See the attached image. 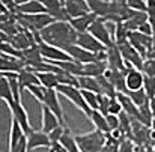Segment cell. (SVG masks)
Returning <instances> with one entry per match:
<instances>
[{"instance_id": "4fadbf2b", "label": "cell", "mask_w": 155, "mask_h": 152, "mask_svg": "<svg viewBox=\"0 0 155 152\" xmlns=\"http://www.w3.org/2000/svg\"><path fill=\"white\" fill-rule=\"evenodd\" d=\"M65 9L71 20L91 14L87 0H65Z\"/></svg>"}, {"instance_id": "cb8c5ba5", "label": "cell", "mask_w": 155, "mask_h": 152, "mask_svg": "<svg viewBox=\"0 0 155 152\" xmlns=\"http://www.w3.org/2000/svg\"><path fill=\"white\" fill-rule=\"evenodd\" d=\"M36 74H38V78H39L42 88H45V89H57L60 86L57 74H53V72H36Z\"/></svg>"}, {"instance_id": "836d02e7", "label": "cell", "mask_w": 155, "mask_h": 152, "mask_svg": "<svg viewBox=\"0 0 155 152\" xmlns=\"http://www.w3.org/2000/svg\"><path fill=\"white\" fill-rule=\"evenodd\" d=\"M63 131H65V127H59V128H56L54 131H51V133L48 134L51 143H59V142H60V137H62Z\"/></svg>"}, {"instance_id": "44dd1931", "label": "cell", "mask_w": 155, "mask_h": 152, "mask_svg": "<svg viewBox=\"0 0 155 152\" xmlns=\"http://www.w3.org/2000/svg\"><path fill=\"white\" fill-rule=\"evenodd\" d=\"M65 149L68 152H78V145H77V139H75V136L71 133V130L68 128V127H65V131H63V134H62V137H60V142H59Z\"/></svg>"}, {"instance_id": "d6986e66", "label": "cell", "mask_w": 155, "mask_h": 152, "mask_svg": "<svg viewBox=\"0 0 155 152\" xmlns=\"http://www.w3.org/2000/svg\"><path fill=\"white\" fill-rule=\"evenodd\" d=\"M18 81L21 84L23 89H27L30 86H36V84H41L39 78H38V74L33 72L32 69L29 68H24L20 74H18Z\"/></svg>"}, {"instance_id": "30bf717a", "label": "cell", "mask_w": 155, "mask_h": 152, "mask_svg": "<svg viewBox=\"0 0 155 152\" xmlns=\"http://www.w3.org/2000/svg\"><path fill=\"white\" fill-rule=\"evenodd\" d=\"M145 86V74L140 69H136L133 66H127L125 72V88L127 92H136L143 89Z\"/></svg>"}, {"instance_id": "4dcf8cb0", "label": "cell", "mask_w": 155, "mask_h": 152, "mask_svg": "<svg viewBox=\"0 0 155 152\" xmlns=\"http://www.w3.org/2000/svg\"><path fill=\"white\" fill-rule=\"evenodd\" d=\"M124 111L122 104L117 98H111L110 100V105H108V114H114V116H120V113Z\"/></svg>"}, {"instance_id": "8fae6325", "label": "cell", "mask_w": 155, "mask_h": 152, "mask_svg": "<svg viewBox=\"0 0 155 152\" xmlns=\"http://www.w3.org/2000/svg\"><path fill=\"white\" fill-rule=\"evenodd\" d=\"M18 6L15 9V15H39V14H47L45 6L42 5L41 0H17Z\"/></svg>"}, {"instance_id": "8992f818", "label": "cell", "mask_w": 155, "mask_h": 152, "mask_svg": "<svg viewBox=\"0 0 155 152\" xmlns=\"http://www.w3.org/2000/svg\"><path fill=\"white\" fill-rule=\"evenodd\" d=\"M116 47L120 51V54H122L124 62H125L127 66H133V68L142 71L143 62H145L146 59H143V56L130 44V41H127V42H124V44H120V45H116Z\"/></svg>"}, {"instance_id": "52a82bcc", "label": "cell", "mask_w": 155, "mask_h": 152, "mask_svg": "<svg viewBox=\"0 0 155 152\" xmlns=\"http://www.w3.org/2000/svg\"><path fill=\"white\" fill-rule=\"evenodd\" d=\"M89 33L94 35L107 50L116 45V44H114V38L111 36V33H110V30H108V27H107V23L104 21L103 18H98V20L91 26Z\"/></svg>"}, {"instance_id": "4316f807", "label": "cell", "mask_w": 155, "mask_h": 152, "mask_svg": "<svg viewBox=\"0 0 155 152\" xmlns=\"http://www.w3.org/2000/svg\"><path fill=\"white\" fill-rule=\"evenodd\" d=\"M146 95L149 100H152L155 97V77H148L145 75V86H143Z\"/></svg>"}, {"instance_id": "1f68e13d", "label": "cell", "mask_w": 155, "mask_h": 152, "mask_svg": "<svg viewBox=\"0 0 155 152\" xmlns=\"http://www.w3.org/2000/svg\"><path fill=\"white\" fill-rule=\"evenodd\" d=\"M105 117H107V124H108V130H110V133H113V131H117V130H119V127H120L119 116L108 114V116H105Z\"/></svg>"}, {"instance_id": "e0dca14e", "label": "cell", "mask_w": 155, "mask_h": 152, "mask_svg": "<svg viewBox=\"0 0 155 152\" xmlns=\"http://www.w3.org/2000/svg\"><path fill=\"white\" fill-rule=\"evenodd\" d=\"M97 20H98V17L91 12V14H87V15H83V17L69 20V24L72 26V29H74L77 33H86V32H89L91 26H92Z\"/></svg>"}, {"instance_id": "ac0fdd59", "label": "cell", "mask_w": 155, "mask_h": 152, "mask_svg": "<svg viewBox=\"0 0 155 152\" xmlns=\"http://www.w3.org/2000/svg\"><path fill=\"white\" fill-rule=\"evenodd\" d=\"M105 62H107V65H108L110 69H117V71H125L127 69V65L124 62V57H122L120 51H119V48L116 45L107 50V59H105Z\"/></svg>"}, {"instance_id": "6da1fadb", "label": "cell", "mask_w": 155, "mask_h": 152, "mask_svg": "<svg viewBox=\"0 0 155 152\" xmlns=\"http://www.w3.org/2000/svg\"><path fill=\"white\" fill-rule=\"evenodd\" d=\"M77 32L72 29V26L68 21H54L48 27L39 32V36L42 42L57 47L60 50L66 51L72 45L77 44Z\"/></svg>"}, {"instance_id": "d590c367", "label": "cell", "mask_w": 155, "mask_h": 152, "mask_svg": "<svg viewBox=\"0 0 155 152\" xmlns=\"http://www.w3.org/2000/svg\"><path fill=\"white\" fill-rule=\"evenodd\" d=\"M136 152H149L146 148H140V146H137V151Z\"/></svg>"}, {"instance_id": "83f0119b", "label": "cell", "mask_w": 155, "mask_h": 152, "mask_svg": "<svg viewBox=\"0 0 155 152\" xmlns=\"http://www.w3.org/2000/svg\"><path fill=\"white\" fill-rule=\"evenodd\" d=\"M142 72L148 77H155V57H148L143 62V68Z\"/></svg>"}, {"instance_id": "2e32d148", "label": "cell", "mask_w": 155, "mask_h": 152, "mask_svg": "<svg viewBox=\"0 0 155 152\" xmlns=\"http://www.w3.org/2000/svg\"><path fill=\"white\" fill-rule=\"evenodd\" d=\"M41 110H42V122H41L42 125H41V131H44V133L50 134V133L54 131L56 128L63 127V125L60 124L59 117L53 113L51 110H48L45 105H42V104H41Z\"/></svg>"}, {"instance_id": "484cf974", "label": "cell", "mask_w": 155, "mask_h": 152, "mask_svg": "<svg viewBox=\"0 0 155 152\" xmlns=\"http://www.w3.org/2000/svg\"><path fill=\"white\" fill-rule=\"evenodd\" d=\"M137 148L134 146L133 140L130 137H124L120 142H119V146H117V152H136Z\"/></svg>"}, {"instance_id": "7c38bea8", "label": "cell", "mask_w": 155, "mask_h": 152, "mask_svg": "<svg viewBox=\"0 0 155 152\" xmlns=\"http://www.w3.org/2000/svg\"><path fill=\"white\" fill-rule=\"evenodd\" d=\"M75 45H78V47H81V48H84V50L91 51V53H105V51H107V48L104 47L94 35H91L89 32H86V33H78V35H77V44H75Z\"/></svg>"}, {"instance_id": "ffe728a7", "label": "cell", "mask_w": 155, "mask_h": 152, "mask_svg": "<svg viewBox=\"0 0 155 152\" xmlns=\"http://www.w3.org/2000/svg\"><path fill=\"white\" fill-rule=\"evenodd\" d=\"M89 3V8H91V12L95 14L98 18H105L110 12V2H105V0H87Z\"/></svg>"}, {"instance_id": "3957f363", "label": "cell", "mask_w": 155, "mask_h": 152, "mask_svg": "<svg viewBox=\"0 0 155 152\" xmlns=\"http://www.w3.org/2000/svg\"><path fill=\"white\" fill-rule=\"evenodd\" d=\"M56 91L59 92V95L65 97L66 100H69V101L72 102L77 108H80V110L87 116V117L91 116L92 110L89 108V105H87L86 101H84V97H83V92H81V89H80V88H77V86H66V84H60Z\"/></svg>"}, {"instance_id": "7402d4cb", "label": "cell", "mask_w": 155, "mask_h": 152, "mask_svg": "<svg viewBox=\"0 0 155 152\" xmlns=\"http://www.w3.org/2000/svg\"><path fill=\"white\" fill-rule=\"evenodd\" d=\"M78 88L81 91H89V92H95L98 95H103V89H101L98 80L92 78V77H78Z\"/></svg>"}, {"instance_id": "d6a6232c", "label": "cell", "mask_w": 155, "mask_h": 152, "mask_svg": "<svg viewBox=\"0 0 155 152\" xmlns=\"http://www.w3.org/2000/svg\"><path fill=\"white\" fill-rule=\"evenodd\" d=\"M110 100H111V98H108V97H105V95H101V97H100V110H98V111H101L104 116H108Z\"/></svg>"}, {"instance_id": "e575fe53", "label": "cell", "mask_w": 155, "mask_h": 152, "mask_svg": "<svg viewBox=\"0 0 155 152\" xmlns=\"http://www.w3.org/2000/svg\"><path fill=\"white\" fill-rule=\"evenodd\" d=\"M48 152H68L60 143H51V146L48 148Z\"/></svg>"}, {"instance_id": "7a4b0ae2", "label": "cell", "mask_w": 155, "mask_h": 152, "mask_svg": "<svg viewBox=\"0 0 155 152\" xmlns=\"http://www.w3.org/2000/svg\"><path fill=\"white\" fill-rule=\"evenodd\" d=\"M75 139L80 152H101L107 143V136L98 130H94L86 134H78L75 136Z\"/></svg>"}, {"instance_id": "5bb4252c", "label": "cell", "mask_w": 155, "mask_h": 152, "mask_svg": "<svg viewBox=\"0 0 155 152\" xmlns=\"http://www.w3.org/2000/svg\"><path fill=\"white\" fill-rule=\"evenodd\" d=\"M26 137H27V148H29V151H33V149H38V148H47L48 149L51 146V140H50L48 134L44 133V131H36L33 128V131L29 133Z\"/></svg>"}, {"instance_id": "9a60e30c", "label": "cell", "mask_w": 155, "mask_h": 152, "mask_svg": "<svg viewBox=\"0 0 155 152\" xmlns=\"http://www.w3.org/2000/svg\"><path fill=\"white\" fill-rule=\"evenodd\" d=\"M24 68H26V63H24L23 59L12 57V56H8V54H2V59H0V69H2V72L20 74Z\"/></svg>"}, {"instance_id": "8d00e7d4", "label": "cell", "mask_w": 155, "mask_h": 152, "mask_svg": "<svg viewBox=\"0 0 155 152\" xmlns=\"http://www.w3.org/2000/svg\"><path fill=\"white\" fill-rule=\"evenodd\" d=\"M78 152H80V151H78Z\"/></svg>"}, {"instance_id": "9c48e42d", "label": "cell", "mask_w": 155, "mask_h": 152, "mask_svg": "<svg viewBox=\"0 0 155 152\" xmlns=\"http://www.w3.org/2000/svg\"><path fill=\"white\" fill-rule=\"evenodd\" d=\"M42 105H45L48 110H51L53 113L59 117L60 124L63 127H66V122H65V114L62 111V105H60V100H59V92L56 89H45V97H44V101L41 102Z\"/></svg>"}, {"instance_id": "f1b7e54d", "label": "cell", "mask_w": 155, "mask_h": 152, "mask_svg": "<svg viewBox=\"0 0 155 152\" xmlns=\"http://www.w3.org/2000/svg\"><path fill=\"white\" fill-rule=\"evenodd\" d=\"M130 9L137 12H148V2L145 0H127Z\"/></svg>"}, {"instance_id": "d4e9b609", "label": "cell", "mask_w": 155, "mask_h": 152, "mask_svg": "<svg viewBox=\"0 0 155 152\" xmlns=\"http://www.w3.org/2000/svg\"><path fill=\"white\" fill-rule=\"evenodd\" d=\"M125 94L128 95V98L134 102L139 108L149 102V98H148V95H146L145 89H140V91H136V92H125Z\"/></svg>"}, {"instance_id": "f546056e", "label": "cell", "mask_w": 155, "mask_h": 152, "mask_svg": "<svg viewBox=\"0 0 155 152\" xmlns=\"http://www.w3.org/2000/svg\"><path fill=\"white\" fill-rule=\"evenodd\" d=\"M41 2L45 6L47 14H51V12H54V11H57V9H60V8L65 6V2H60V0H41Z\"/></svg>"}, {"instance_id": "603a6c76", "label": "cell", "mask_w": 155, "mask_h": 152, "mask_svg": "<svg viewBox=\"0 0 155 152\" xmlns=\"http://www.w3.org/2000/svg\"><path fill=\"white\" fill-rule=\"evenodd\" d=\"M89 119H91V122L94 124L95 130L101 131V133H104V134H108V133H110V130H108V124H107V117L104 116L101 111H98V110H92Z\"/></svg>"}, {"instance_id": "ba28073f", "label": "cell", "mask_w": 155, "mask_h": 152, "mask_svg": "<svg viewBox=\"0 0 155 152\" xmlns=\"http://www.w3.org/2000/svg\"><path fill=\"white\" fill-rule=\"evenodd\" d=\"M38 47H39V51H41L44 60H47V62L60 63V62H69V60H72L71 56H69L66 51L60 50V48H57V47L48 45V44H45V42L38 44Z\"/></svg>"}, {"instance_id": "5b68a950", "label": "cell", "mask_w": 155, "mask_h": 152, "mask_svg": "<svg viewBox=\"0 0 155 152\" xmlns=\"http://www.w3.org/2000/svg\"><path fill=\"white\" fill-rule=\"evenodd\" d=\"M5 104H6V105L9 107V110H11V117L15 119V121L21 125V128L24 130L26 136H27L29 133H32V131H33V127H32V124H30V121H29V114H27V111H26L23 102H18V101H15V100H9V101H6Z\"/></svg>"}, {"instance_id": "277c9868", "label": "cell", "mask_w": 155, "mask_h": 152, "mask_svg": "<svg viewBox=\"0 0 155 152\" xmlns=\"http://www.w3.org/2000/svg\"><path fill=\"white\" fill-rule=\"evenodd\" d=\"M66 53L71 56L72 60L81 63V65H89V63H98V62H105L107 59V51L105 53H91L84 50L78 45H72Z\"/></svg>"}]
</instances>
